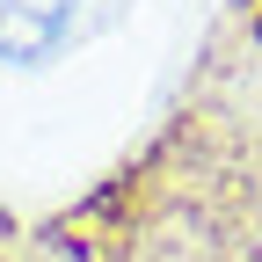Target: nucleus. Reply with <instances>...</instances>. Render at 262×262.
Wrapping results in <instances>:
<instances>
[{
	"mask_svg": "<svg viewBox=\"0 0 262 262\" xmlns=\"http://www.w3.org/2000/svg\"><path fill=\"white\" fill-rule=\"evenodd\" d=\"M131 219H139V189L110 182V189H95L88 204H73L58 219V248L80 255V262H117L131 248Z\"/></svg>",
	"mask_w": 262,
	"mask_h": 262,
	"instance_id": "nucleus-1",
	"label": "nucleus"
},
{
	"mask_svg": "<svg viewBox=\"0 0 262 262\" xmlns=\"http://www.w3.org/2000/svg\"><path fill=\"white\" fill-rule=\"evenodd\" d=\"M80 0H0V58H51Z\"/></svg>",
	"mask_w": 262,
	"mask_h": 262,
	"instance_id": "nucleus-2",
	"label": "nucleus"
}]
</instances>
